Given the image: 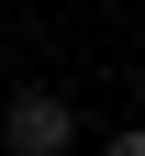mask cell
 <instances>
[{
	"instance_id": "6da1fadb",
	"label": "cell",
	"mask_w": 145,
	"mask_h": 156,
	"mask_svg": "<svg viewBox=\"0 0 145 156\" xmlns=\"http://www.w3.org/2000/svg\"><path fill=\"white\" fill-rule=\"evenodd\" d=\"M67 145H78L67 89H11L0 101V156H67Z\"/></svg>"
},
{
	"instance_id": "7a4b0ae2",
	"label": "cell",
	"mask_w": 145,
	"mask_h": 156,
	"mask_svg": "<svg viewBox=\"0 0 145 156\" xmlns=\"http://www.w3.org/2000/svg\"><path fill=\"white\" fill-rule=\"evenodd\" d=\"M100 156H145V123H123V134H112V145H100Z\"/></svg>"
}]
</instances>
